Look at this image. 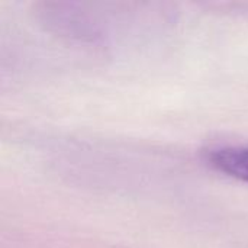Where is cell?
<instances>
[{"instance_id": "obj_1", "label": "cell", "mask_w": 248, "mask_h": 248, "mask_svg": "<svg viewBox=\"0 0 248 248\" xmlns=\"http://www.w3.org/2000/svg\"><path fill=\"white\" fill-rule=\"evenodd\" d=\"M206 161L217 171L248 183V144L215 147L206 153Z\"/></svg>"}]
</instances>
